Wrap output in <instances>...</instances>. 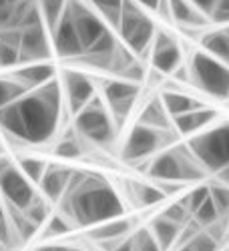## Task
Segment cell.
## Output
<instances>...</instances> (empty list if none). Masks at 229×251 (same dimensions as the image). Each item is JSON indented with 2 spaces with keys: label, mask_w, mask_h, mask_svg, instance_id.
Segmentation results:
<instances>
[{
  "label": "cell",
  "mask_w": 229,
  "mask_h": 251,
  "mask_svg": "<svg viewBox=\"0 0 229 251\" xmlns=\"http://www.w3.org/2000/svg\"><path fill=\"white\" fill-rule=\"evenodd\" d=\"M60 111L62 85L52 78L0 111V127L14 141L43 145L56 135Z\"/></svg>",
  "instance_id": "6da1fadb"
},
{
  "label": "cell",
  "mask_w": 229,
  "mask_h": 251,
  "mask_svg": "<svg viewBox=\"0 0 229 251\" xmlns=\"http://www.w3.org/2000/svg\"><path fill=\"white\" fill-rule=\"evenodd\" d=\"M62 215H67L75 227H95L125 217V205L107 181L75 171L67 193L62 195Z\"/></svg>",
  "instance_id": "7a4b0ae2"
},
{
  "label": "cell",
  "mask_w": 229,
  "mask_h": 251,
  "mask_svg": "<svg viewBox=\"0 0 229 251\" xmlns=\"http://www.w3.org/2000/svg\"><path fill=\"white\" fill-rule=\"evenodd\" d=\"M149 175L155 183H191L199 181L207 175L201 163L189 151L187 145H177V147L165 149L149 163Z\"/></svg>",
  "instance_id": "3957f363"
},
{
  "label": "cell",
  "mask_w": 229,
  "mask_h": 251,
  "mask_svg": "<svg viewBox=\"0 0 229 251\" xmlns=\"http://www.w3.org/2000/svg\"><path fill=\"white\" fill-rule=\"evenodd\" d=\"M187 147L207 173L221 171L229 165V123L215 125L191 137L187 141Z\"/></svg>",
  "instance_id": "277c9868"
},
{
  "label": "cell",
  "mask_w": 229,
  "mask_h": 251,
  "mask_svg": "<svg viewBox=\"0 0 229 251\" xmlns=\"http://www.w3.org/2000/svg\"><path fill=\"white\" fill-rule=\"evenodd\" d=\"M117 30L121 36V43L133 54L149 52L157 34L151 16L145 14L135 0H125L123 2V12Z\"/></svg>",
  "instance_id": "5b68a950"
},
{
  "label": "cell",
  "mask_w": 229,
  "mask_h": 251,
  "mask_svg": "<svg viewBox=\"0 0 229 251\" xmlns=\"http://www.w3.org/2000/svg\"><path fill=\"white\" fill-rule=\"evenodd\" d=\"M75 129L80 137L97 145H107L115 141L119 131L107 102L101 95H97L78 115H75Z\"/></svg>",
  "instance_id": "8992f818"
},
{
  "label": "cell",
  "mask_w": 229,
  "mask_h": 251,
  "mask_svg": "<svg viewBox=\"0 0 229 251\" xmlns=\"http://www.w3.org/2000/svg\"><path fill=\"white\" fill-rule=\"evenodd\" d=\"M189 80L215 99H229V67L205 50L193 54L189 62Z\"/></svg>",
  "instance_id": "52a82bcc"
},
{
  "label": "cell",
  "mask_w": 229,
  "mask_h": 251,
  "mask_svg": "<svg viewBox=\"0 0 229 251\" xmlns=\"http://www.w3.org/2000/svg\"><path fill=\"white\" fill-rule=\"evenodd\" d=\"M0 197L6 201L8 207H14L18 211H25L38 197L20 167L4 157H0Z\"/></svg>",
  "instance_id": "ba28073f"
},
{
  "label": "cell",
  "mask_w": 229,
  "mask_h": 251,
  "mask_svg": "<svg viewBox=\"0 0 229 251\" xmlns=\"http://www.w3.org/2000/svg\"><path fill=\"white\" fill-rule=\"evenodd\" d=\"M171 131L161 133L157 129H151L147 125L137 123L135 127L129 131L127 141L123 145V159L127 163H139L143 159H151L157 151H161L165 145L163 139L167 137Z\"/></svg>",
  "instance_id": "9c48e42d"
},
{
  "label": "cell",
  "mask_w": 229,
  "mask_h": 251,
  "mask_svg": "<svg viewBox=\"0 0 229 251\" xmlns=\"http://www.w3.org/2000/svg\"><path fill=\"white\" fill-rule=\"evenodd\" d=\"M69 12L73 16L75 28L80 36L82 49H85V54L99 43V40L109 32V26L105 23V18L101 14L93 12L82 0H69Z\"/></svg>",
  "instance_id": "30bf717a"
},
{
  "label": "cell",
  "mask_w": 229,
  "mask_h": 251,
  "mask_svg": "<svg viewBox=\"0 0 229 251\" xmlns=\"http://www.w3.org/2000/svg\"><path fill=\"white\" fill-rule=\"evenodd\" d=\"M101 97L107 100V107L119 129L121 123L129 117V113L135 107V100L139 97V85L131 80H109L102 85Z\"/></svg>",
  "instance_id": "8fae6325"
},
{
  "label": "cell",
  "mask_w": 229,
  "mask_h": 251,
  "mask_svg": "<svg viewBox=\"0 0 229 251\" xmlns=\"http://www.w3.org/2000/svg\"><path fill=\"white\" fill-rule=\"evenodd\" d=\"M149 58L153 71L161 75H173L177 69H181L183 50L177 38H173L169 32H157L149 50Z\"/></svg>",
  "instance_id": "7c38bea8"
},
{
  "label": "cell",
  "mask_w": 229,
  "mask_h": 251,
  "mask_svg": "<svg viewBox=\"0 0 229 251\" xmlns=\"http://www.w3.org/2000/svg\"><path fill=\"white\" fill-rule=\"evenodd\" d=\"M60 85H62V91H65L67 107L73 115H78L97 97V89L93 85V80L85 73L67 71Z\"/></svg>",
  "instance_id": "4fadbf2b"
},
{
  "label": "cell",
  "mask_w": 229,
  "mask_h": 251,
  "mask_svg": "<svg viewBox=\"0 0 229 251\" xmlns=\"http://www.w3.org/2000/svg\"><path fill=\"white\" fill-rule=\"evenodd\" d=\"M51 43H52V50L62 58H82L85 56V49H82L80 36L75 28L69 8L62 14L60 23L51 30Z\"/></svg>",
  "instance_id": "5bb4252c"
},
{
  "label": "cell",
  "mask_w": 229,
  "mask_h": 251,
  "mask_svg": "<svg viewBox=\"0 0 229 251\" xmlns=\"http://www.w3.org/2000/svg\"><path fill=\"white\" fill-rule=\"evenodd\" d=\"M51 32H47L45 23L28 26L20 30V62H32L45 60L52 52V43H51Z\"/></svg>",
  "instance_id": "9a60e30c"
},
{
  "label": "cell",
  "mask_w": 229,
  "mask_h": 251,
  "mask_svg": "<svg viewBox=\"0 0 229 251\" xmlns=\"http://www.w3.org/2000/svg\"><path fill=\"white\" fill-rule=\"evenodd\" d=\"M75 169H69L65 165H58V163H49L47 167V173L40 181V189H43L45 197L49 201H58L62 199V195L67 193V187L71 183Z\"/></svg>",
  "instance_id": "2e32d148"
},
{
  "label": "cell",
  "mask_w": 229,
  "mask_h": 251,
  "mask_svg": "<svg viewBox=\"0 0 229 251\" xmlns=\"http://www.w3.org/2000/svg\"><path fill=\"white\" fill-rule=\"evenodd\" d=\"M219 117V113L215 109H209L205 104V107L201 109H195V111H189V113H185L175 121V129L179 135H185V137H195L199 135L201 131H205L209 125Z\"/></svg>",
  "instance_id": "e0dca14e"
},
{
  "label": "cell",
  "mask_w": 229,
  "mask_h": 251,
  "mask_svg": "<svg viewBox=\"0 0 229 251\" xmlns=\"http://www.w3.org/2000/svg\"><path fill=\"white\" fill-rule=\"evenodd\" d=\"M14 80H18L26 91L40 89L47 82H51L54 76V67L51 62H32V65H25L12 75Z\"/></svg>",
  "instance_id": "ac0fdd59"
},
{
  "label": "cell",
  "mask_w": 229,
  "mask_h": 251,
  "mask_svg": "<svg viewBox=\"0 0 229 251\" xmlns=\"http://www.w3.org/2000/svg\"><path fill=\"white\" fill-rule=\"evenodd\" d=\"M133 229V221L131 219H125V217H117V219H111V221H105L101 225H95L91 227L89 231V237L99 241L101 245H107L109 241H115L119 243L121 239H125Z\"/></svg>",
  "instance_id": "d6986e66"
},
{
  "label": "cell",
  "mask_w": 229,
  "mask_h": 251,
  "mask_svg": "<svg viewBox=\"0 0 229 251\" xmlns=\"http://www.w3.org/2000/svg\"><path fill=\"white\" fill-rule=\"evenodd\" d=\"M171 18L183 26H203L209 23V16L195 8L191 0H169Z\"/></svg>",
  "instance_id": "ffe728a7"
},
{
  "label": "cell",
  "mask_w": 229,
  "mask_h": 251,
  "mask_svg": "<svg viewBox=\"0 0 229 251\" xmlns=\"http://www.w3.org/2000/svg\"><path fill=\"white\" fill-rule=\"evenodd\" d=\"M149 229H151L153 237L157 239V243L161 245V249L167 251L169 247H173V245L179 241V235H181V229H183V227L161 213V215H157V217L151 221Z\"/></svg>",
  "instance_id": "44dd1931"
},
{
  "label": "cell",
  "mask_w": 229,
  "mask_h": 251,
  "mask_svg": "<svg viewBox=\"0 0 229 251\" xmlns=\"http://www.w3.org/2000/svg\"><path fill=\"white\" fill-rule=\"evenodd\" d=\"M161 102H163V107L165 111L169 113V117L177 119L185 113H189V111H195V109H201L205 107V102L189 97V95H183V93H177V91H165L161 97Z\"/></svg>",
  "instance_id": "7402d4cb"
},
{
  "label": "cell",
  "mask_w": 229,
  "mask_h": 251,
  "mask_svg": "<svg viewBox=\"0 0 229 251\" xmlns=\"http://www.w3.org/2000/svg\"><path fill=\"white\" fill-rule=\"evenodd\" d=\"M141 125H147L151 129H157L161 133H167L171 131V121H169V113L165 111L161 99H151L147 104L143 107L141 115H139V121Z\"/></svg>",
  "instance_id": "603a6c76"
},
{
  "label": "cell",
  "mask_w": 229,
  "mask_h": 251,
  "mask_svg": "<svg viewBox=\"0 0 229 251\" xmlns=\"http://www.w3.org/2000/svg\"><path fill=\"white\" fill-rule=\"evenodd\" d=\"M201 45H203V50L207 54L215 56L217 60L225 62V65L229 67V25L221 26L217 30L207 32L201 38Z\"/></svg>",
  "instance_id": "cb8c5ba5"
},
{
  "label": "cell",
  "mask_w": 229,
  "mask_h": 251,
  "mask_svg": "<svg viewBox=\"0 0 229 251\" xmlns=\"http://www.w3.org/2000/svg\"><path fill=\"white\" fill-rule=\"evenodd\" d=\"M129 193L131 199L139 205V207H155L159 203H163L167 199V195L163 193V189L155 183H141V181H131L129 183Z\"/></svg>",
  "instance_id": "d4e9b609"
},
{
  "label": "cell",
  "mask_w": 229,
  "mask_h": 251,
  "mask_svg": "<svg viewBox=\"0 0 229 251\" xmlns=\"http://www.w3.org/2000/svg\"><path fill=\"white\" fill-rule=\"evenodd\" d=\"M20 62V30H0V67H12Z\"/></svg>",
  "instance_id": "484cf974"
},
{
  "label": "cell",
  "mask_w": 229,
  "mask_h": 251,
  "mask_svg": "<svg viewBox=\"0 0 229 251\" xmlns=\"http://www.w3.org/2000/svg\"><path fill=\"white\" fill-rule=\"evenodd\" d=\"M69 0H38V8L43 14V23L49 28V32L60 23L62 14L67 10Z\"/></svg>",
  "instance_id": "4316f807"
},
{
  "label": "cell",
  "mask_w": 229,
  "mask_h": 251,
  "mask_svg": "<svg viewBox=\"0 0 229 251\" xmlns=\"http://www.w3.org/2000/svg\"><path fill=\"white\" fill-rule=\"evenodd\" d=\"M219 249V239L207 231V229H201L197 235H193L189 241H185L179 251H217Z\"/></svg>",
  "instance_id": "83f0119b"
},
{
  "label": "cell",
  "mask_w": 229,
  "mask_h": 251,
  "mask_svg": "<svg viewBox=\"0 0 229 251\" xmlns=\"http://www.w3.org/2000/svg\"><path fill=\"white\" fill-rule=\"evenodd\" d=\"M16 165L20 167V171L26 175V179L32 185H38L43 181V177L47 173V167H49V163H45L43 159H36V157H20Z\"/></svg>",
  "instance_id": "f1b7e54d"
},
{
  "label": "cell",
  "mask_w": 229,
  "mask_h": 251,
  "mask_svg": "<svg viewBox=\"0 0 229 251\" xmlns=\"http://www.w3.org/2000/svg\"><path fill=\"white\" fill-rule=\"evenodd\" d=\"M28 91L20 85L18 80H14L12 76L10 78H0V111L8 104L16 102L20 97H25Z\"/></svg>",
  "instance_id": "f546056e"
},
{
  "label": "cell",
  "mask_w": 229,
  "mask_h": 251,
  "mask_svg": "<svg viewBox=\"0 0 229 251\" xmlns=\"http://www.w3.org/2000/svg\"><path fill=\"white\" fill-rule=\"evenodd\" d=\"M193 219H195L203 229H209V227H213L215 223H219L221 215H219V211H217L215 203L211 201V197H207V201L193 213Z\"/></svg>",
  "instance_id": "4dcf8cb0"
},
{
  "label": "cell",
  "mask_w": 229,
  "mask_h": 251,
  "mask_svg": "<svg viewBox=\"0 0 229 251\" xmlns=\"http://www.w3.org/2000/svg\"><path fill=\"white\" fill-rule=\"evenodd\" d=\"M131 237H133V251H163L149 227L139 229Z\"/></svg>",
  "instance_id": "1f68e13d"
},
{
  "label": "cell",
  "mask_w": 229,
  "mask_h": 251,
  "mask_svg": "<svg viewBox=\"0 0 229 251\" xmlns=\"http://www.w3.org/2000/svg\"><path fill=\"white\" fill-rule=\"evenodd\" d=\"M209 197L215 203L221 217H229V187L221 183L209 185Z\"/></svg>",
  "instance_id": "d6a6232c"
},
{
  "label": "cell",
  "mask_w": 229,
  "mask_h": 251,
  "mask_svg": "<svg viewBox=\"0 0 229 251\" xmlns=\"http://www.w3.org/2000/svg\"><path fill=\"white\" fill-rule=\"evenodd\" d=\"M54 153L58 157H65V159H76L82 155L80 151V145L76 141L75 135H67V137H62L58 143H56V147H54Z\"/></svg>",
  "instance_id": "836d02e7"
},
{
  "label": "cell",
  "mask_w": 229,
  "mask_h": 251,
  "mask_svg": "<svg viewBox=\"0 0 229 251\" xmlns=\"http://www.w3.org/2000/svg\"><path fill=\"white\" fill-rule=\"evenodd\" d=\"M75 229L73 221L67 215H52L49 217V225H47V237H60V235H67Z\"/></svg>",
  "instance_id": "e575fe53"
},
{
  "label": "cell",
  "mask_w": 229,
  "mask_h": 251,
  "mask_svg": "<svg viewBox=\"0 0 229 251\" xmlns=\"http://www.w3.org/2000/svg\"><path fill=\"white\" fill-rule=\"evenodd\" d=\"M20 0H0V30L12 28Z\"/></svg>",
  "instance_id": "d590c367"
},
{
  "label": "cell",
  "mask_w": 229,
  "mask_h": 251,
  "mask_svg": "<svg viewBox=\"0 0 229 251\" xmlns=\"http://www.w3.org/2000/svg\"><path fill=\"white\" fill-rule=\"evenodd\" d=\"M207 197H209V187L203 185V187H197V189H191V191H187V195L181 199L185 203V207L189 209V213L193 215L197 209L207 201Z\"/></svg>",
  "instance_id": "8d00e7d4"
},
{
  "label": "cell",
  "mask_w": 229,
  "mask_h": 251,
  "mask_svg": "<svg viewBox=\"0 0 229 251\" xmlns=\"http://www.w3.org/2000/svg\"><path fill=\"white\" fill-rule=\"evenodd\" d=\"M25 215H26L32 223H36V225L40 227L45 219H49V207H47V203H45L43 199L36 197V199L25 209Z\"/></svg>",
  "instance_id": "74e56055"
},
{
  "label": "cell",
  "mask_w": 229,
  "mask_h": 251,
  "mask_svg": "<svg viewBox=\"0 0 229 251\" xmlns=\"http://www.w3.org/2000/svg\"><path fill=\"white\" fill-rule=\"evenodd\" d=\"M163 215H165V217H169V219L175 221V223H179L181 227H183L185 223H189V221H191L189 217H193V215L189 213V209L185 207V203H183L181 199H179L177 203H171V205L163 211Z\"/></svg>",
  "instance_id": "f35d334b"
},
{
  "label": "cell",
  "mask_w": 229,
  "mask_h": 251,
  "mask_svg": "<svg viewBox=\"0 0 229 251\" xmlns=\"http://www.w3.org/2000/svg\"><path fill=\"white\" fill-rule=\"evenodd\" d=\"M209 20L215 25H229V0H215Z\"/></svg>",
  "instance_id": "ab89813d"
},
{
  "label": "cell",
  "mask_w": 229,
  "mask_h": 251,
  "mask_svg": "<svg viewBox=\"0 0 229 251\" xmlns=\"http://www.w3.org/2000/svg\"><path fill=\"white\" fill-rule=\"evenodd\" d=\"M6 209L4 203H2V197H0V243L2 245H10V231H12V223L8 221V215H6Z\"/></svg>",
  "instance_id": "60d3db41"
},
{
  "label": "cell",
  "mask_w": 229,
  "mask_h": 251,
  "mask_svg": "<svg viewBox=\"0 0 229 251\" xmlns=\"http://www.w3.org/2000/svg\"><path fill=\"white\" fill-rule=\"evenodd\" d=\"M191 2L195 4V8H197V10H201L203 14L209 16V14H211V10H213L215 0H191Z\"/></svg>",
  "instance_id": "b9f144b4"
},
{
  "label": "cell",
  "mask_w": 229,
  "mask_h": 251,
  "mask_svg": "<svg viewBox=\"0 0 229 251\" xmlns=\"http://www.w3.org/2000/svg\"><path fill=\"white\" fill-rule=\"evenodd\" d=\"M113 251H133V237L129 235V237H125L123 241H119L113 247Z\"/></svg>",
  "instance_id": "7bdbcfd3"
},
{
  "label": "cell",
  "mask_w": 229,
  "mask_h": 251,
  "mask_svg": "<svg viewBox=\"0 0 229 251\" xmlns=\"http://www.w3.org/2000/svg\"><path fill=\"white\" fill-rule=\"evenodd\" d=\"M215 179H217V183H221V185H227V187H229V165H227V167H223L221 171H217V173H215Z\"/></svg>",
  "instance_id": "ee69618b"
},
{
  "label": "cell",
  "mask_w": 229,
  "mask_h": 251,
  "mask_svg": "<svg viewBox=\"0 0 229 251\" xmlns=\"http://www.w3.org/2000/svg\"><path fill=\"white\" fill-rule=\"evenodd\" d=\"M34 251H69L67 245H54V243H49V245H40L36 247Z\"/></svg>",
  "instance_id": "f6af8a7d"
},
{
  "label": "cell",
  "mask_w": 229,
  "mask_h": 251,
  "mask_svg": "<svg viewBox=\"0 0 229 251\" xmlns=\"http://www.w3.org/2000/svg\"><path fill=\"white\" fill-rule=\"evenodd\" d=\"M69 251H80V249H76V247H69Z\"/></svg>",
  "instance_id": "bcb514c9"
}]
</instances>
